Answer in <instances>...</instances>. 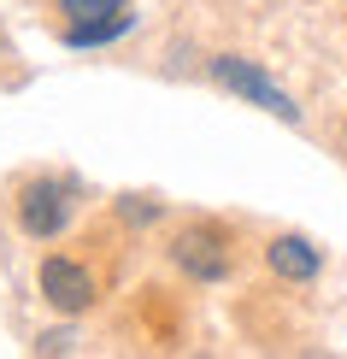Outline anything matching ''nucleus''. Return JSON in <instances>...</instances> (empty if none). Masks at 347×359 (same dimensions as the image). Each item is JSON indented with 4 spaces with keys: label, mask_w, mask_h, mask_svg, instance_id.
<instances>
[{
    "label": "nucleus",
    "mask_w": 347,
    "mask_h": 359,
    "mask_svg": "<svg viewBox=\"0 0 347 359\" xmlns=\"http://www.w3.org/2000/svg\"><path fill=\"white\" fill-rule=\"evenodd\" d=\"M212 77H218L224 88H230V95H241L247 107H265L271 118H283V124H300V107L289 100V88H277V83H271L259 65H253V59L218 53V59H212Z\"/></svg>",
    "instance_id": "obj_1"
},
{
    "label": "nucleus",
    "mask_w": 347,
    "mask_h": 359,
    "mask_svg": "<svg viewBox=\"0 0 347 359\" xmlns=\"http://www.w3.org/2000/svg\"><path fill=\"white\" fill-rule=\"evenodd\" d=\"M65 12V41L71 48H100V41H118L135 24L130 0H59Z\"/></svg>",
    "instance_id": "obj_2"
},
{
    "label": "nucleus",
    "mask_w": 347,
    "mask_h": 359,
    "mask_svg": "<svg viewBox=\"0 0 347 359\" xmlns=\"http://www.w3.org/2000/svg\"><path fill=\"white\" fill-rule=\"evenodd\" d=\"M41 294H48V306L59 312H88L95 306V277L83 271L77 259H41Z\"/></svg>",
    "instance_id": "obj_3"
},
{
    "label": "nucleus",
    "mask_w": 347,
    "mask_h": 359,
    "mask_svg": "<svg viewBox=\"0 0 347 359\" xmlns=\"http://www.w3.org/2000/svg\"><path fill=\"white\" fill-rule=\"evenodd\" d=\"M171 253H177V265H183L189 277H200V283L230 277V248H224V236H218V230H183Z\"/></svg>",
    "instance_id": "obj_4"
},
{
    "label": "nucleus",
    "mask_w": 347,
    "mask_h": 359,
    "mask_svg": "<svg viewBox=\"0 0 347 359\" xmlns=\"http://www.w3.org/2000/svg\"><path fill=\"white\" fill-rule=\"evenodd\" d=\"M18 218H24L29 236H59V230H65V218H71L65 183H29L24 201H18Z\"/></svg>",
    "instance_id": "obj_5"
},
{
    "label": "nucleus",
    "mask_w": 347,
    "mask_h": 359,
    "mask_svg": "<svg viewBox=\"0 0 347 359\" xmlns=\"http://www.w3.org/2000/svg\"><path fill=\"white\" fill-rule=\"evenodd\" d=\"M265 259H271V271L289 277V283H312V277H318V248L300 242V236H277Z\"/></svg>",
    "instance_id": "obj_6"
}]
</instances>
